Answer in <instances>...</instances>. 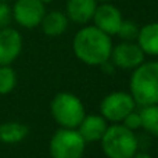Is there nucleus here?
<instances>
[{
	"label": "nucleus",
	"mask_w": 158,
	"mask_h": 158,
	"mask_svg": "<svg viewBox=\"0 0 158 158\" xmlns=\"http://www.w3.org/2000/svg\"><path fill=\"white\" fill-rule=\"evenodd\" d=\"M111 36L94 25L79 29L72 40V50L79 61L90 67H100L110 60L112 50Z\"/></svg>",
	"instance_id": "obj_1"
},
{
	"label": "nucleus",
	"mask_w": 158,
	"mask_h": 158,
	"mask_svg": "<svg viewBox=\"0 0 158 158\" xmlns=\"http://www.w3.org/2000/svg\"><path fill=\"white\" fill-rule=\"evenodd\" d=\"M131 94L136 106L158 104V61L142 63L131 77Z\"/></svg>",
	"instance_id": "obj_2"
},
{
	"label": "nucleus",
	"mask_w": 158,
	"mask_h": 158,
	"mask_svg": "<svg viewBox=\"0 0 158 158\" xmlns=\"http://www.w3.org/2000/svg\"><path fill=\"white\" fill-rule=\"evenodd\" d=\"M100 143L107 158H131L139 147L135 132L118 122L106 129Z\"/></svg>",
	"instance_id": "obj_3"
},
{
	"label": "nucleus",
	"mask_w": 158,
	"mask_h": 158,
	"mask_svg": "<svg viewBox=\"0 0 158 158\" xmlns=\"http://www.w3.org/2000/svg\"><path fill=\"white\" fill-rule=\"evenodd\" d=\"M50 112L56 122L67 129H77L86 115L82 100L69 92L57 93L53 97Z\"/></svg>",
	"instance_id": "obj_4"
},
{
	"label": "nucleus",
	"mask_w": 158,
	"mask_h": 158,
	"mask_svg": "<svg viewBox=\"0 0 158 158\" xmlns=\"http://www.w3.org/2000/svg\"><path fill=\"white\" fill-rule=\"evenodd\" d=\"M85 148L86 142L77 129H58L49 143L52 158H82Z\"/></svg>",
	"instance_id": "obj_5"
},
{
	"label": "nucleus",
	"mask_w": 158,
	"mask_h": 158,
	"mask_svg": "<svg viewBox=\"0 0 158 158\" xmlns=\"http://www.w3.org/2000/svg\"><path fill=\"white\" fill-rule=\"evenodd\" d=\"M136 107L131 93L112 92L103 98L100 104V114L110 122H122L123 118L132 112Z\"/></svg>",
	"instance_id": "obj_6"
},
{
	"label": "nucleus",
	"mask_w": 158,
	"mask_h": 158,
	"mask_svg": "<svg viewBox=\"0 0 158 158\" xmlns=\"http://www.w3.org/2000/svg\"><path fill=\"white\" fill-rule=\"evenodd\" d=\"M13 10V19L22 28L33 29L42 22L46 8L39 0H15Z\"/></svg>",
	"instance_id": "obj_7"
},
{
	"label": "nucleus",
	"mask_w": 158,
	"mask_h": 158,
	"mask_svg": "<svg viewBox=\"0 0 158 158\" xmlns=\"http://www.w3.org/2000/svg\"><path fill=\"white\" fill-rule=\"evenodd\" d=\"M146 54L140 46L133 42L122 40L117 46H112L110 61L114 67L121 69H135L142 63H144Z\"/></svg>",
	"instance_id": "obj_8"
},
{
	"label": "nucleus",
	"mask_w": 158,
	"mask_h": 158,
	"mask_svg": "<svg viewBox=\"0 0 158 158\" xmlns=\"http://www.w3.org/2000/svg\"><path fill=\"white\" fill-rule=\"evenodd\" d=\"M92 19L94 21L96 28L106 32L107 35L112 36L118 33V29H119L123 18L117 6L111 4L108 2H104L101 4H97V8H96Z\"/></svg>",
	"instance_id": "obj_9"
},
{
	"label": "nucleus",
	"mask_w": 158,
	"mask_h": 158,
	"mask_svg": "<svg viewBox=\"0 0 158 158\" xmlns=\"http://www.w3.org/2000/svg\"><path fill=\"white\" fill-rule=\"evenodd\" d=\"M22 52V36L10 27L0 28V65H11Z\"/></svg>",
	"instance_id": "obj_10"
},
{
	"label": "nucleus",
	"mask_w": 158,
	"mask_h": 158,
	"mask_svg": "<svg viewBox=\"0 0 158 158\" xmlns=\"http://www.w3.org/2000/svg\"><path fill=\"white\" fill-rule=\"evenodd\" d=\"M107 128H108V123H107V119L103 115L92 114V115H85V118L79 123L77 131L83 137L85 142L92 143V142H100V139L103 137Z\"/></svg>",
	"instance_id": "obj_11"
},
{
	"label": "nucleus",
	"mask_w": 158,
	"mask_h": 158,
	"mask_svg": "<svg viewBox=\"0 0 158 158\" xmlns=\"http://www.w3.org/2000/svg\"><path fill=\"white\" fill-rule=\"evenodd\" d=\"M97 3V0H67L65 14L69 21L75 24H87L94 15Z\"/></svg>",
	"instance_id": "obj_12"
},
{
	"label": "nucleus",
	"mask_w": 158,
	"mask_h": 158,
	"mask_svg": "<svg viewBox=\"0 0 158 158\" xmlns=\"http://www.w3.org/2000/svg\"><path fill=\"white\" fill-rule=\"evenodd\" d=\"M68 22L69 19L65 13L53 10L50 13H44L40 27L44 35L50 36V38H56V36H60L65 32L68 28Z\"/></svg>",
	"instance_id": "obj_13"
},
{
	"label": "nucleus",
	"mask_w": 158,
	"mask_h": 158,
	"mask_svg": "<svg viewBox=\"0 0 158 158\" xmlns=\"http://www.w3.org/2000/svg\"><path fill=\"white\" fill-rule=\"evenodd\" d=\"M136 39L146 56L158 57V22H150L139 28Z\"/></svg>",
	"instance_id": "obj_14"
},
{
	"label": "nucleus",
	"mask_w": 158,
	"mask_h": 158,
	"mask_svg": "<svg viewBox=\"0 0 158 158\" xmlns=\"http://www.w3.org/2000/svg\"><path fill=\"white\" fill-rule=\"evenodd\" d=\"M29 128L25 123L10 121L0 123V142L4 144H17L27 139Z\"/></svg>",
	"instance_id": "obj_15"
},
{
	"label": "nucleus",
	"mask_w": 158,
	"mask_h": 158,
	"mask_svg": "<svg viewBox=\"0 0 158 158\" xmlns=\"http://www.w3.org/2000/svg\"><path fill=\"white\" fill-rule=\"evenodd\" d=\"M140 118H142V128L150 135L158 137V104L142 107Z\"/></svg>",
	"instance_id": "obj_16"
},
{
	"label": "nucleus",
	"mask_w": 158,
	"mask_h": 158,
	"mask_svg": "<svg viewBox=\"0 0 158 158\" xmlns=\"http://www.w3.org/2000/svg\"><path fill=\"white\" fill-rule=\"evenodd\" d=\"M17 86V74L11 65H0V96L11 93Z\"/></svg>",
	"instance_id": "obj_17"
},
{
	"label": "nucleus",
	"mask_w": 158,
	"mask_h": 158,
	"mask_svg": "<svg viewBox=\"0 0 158 158\" xmlns=\"http://www.w3.org/2000/svg\"><path fill=\"white\" fill-rule=\"evenodd\" d=\"M137 33H139V27H137L136 22L131 21V19H122L117 35L119 36L122 40L133 42L135 39L137 38Z\"/></svg>",
	"instance_id": "obj_18"
},
{
	"label": "nucleus",
	"mask_w": 158,
	"mask_h": 158,
	"mask_svg": "<svg viewBox=\"0 0 158 158\" xmlns=\"http://www.w3.org/2000/svg\"><path fill=\"white\" fill-rule=\"evenodd\" d=\"M13 21V10H11L8 2H2L0 0V28L10 27Z\"/></svg>",
	"instance_id": "obj_19"
},
{
	"label": "nucleus",
	"mask_w": 158,
	"mask_h": 158,
	"mask_svg": "<svg viewBox=\"0 0 158 158\" xmlns=\"http://www.w3.org/2000/svg\"><path fill=\"white\" fill-rule=\"evenodd\" d=\"M122 125H125L131 131H137L142 128V118H140V112H136L133 110L132 112H129L122 121Z\"/></svg>",
	"instance_id": "obj_20"
},
{
	"label": "nucleus",
	"mask_w": 158,
	"mask_h": 158,
	"mask_svg": "<svg viewBox=\"0 0 158 158\" xmlns=\"http://www.w3.org/2000/svg\"><path fill=\"white\" fill-rule=\"evenodd\" d=\"M131 158H153V157H151L150 154H147V153H139V151H136V153H135Z\"/></svg>",
	"instance_id": "obj_21"
},
{
	"label": "nucleus",
	"mask_w": 158,
	"mask_h": 158,
	"mask_svg": "<svg viewBox=\"0 0 158 158\" xmlns=\"http://www.w3.org/2000/svg\"><path fill=\"white\" fill-rule=\"evenodd\" d=\"M39 2H42L43 4H49V3H52L53 0H39Z\"/></svg>",
	"instance_id": "obj_22"
},
{
	"label": "nucleus",
	"mask_w": 158,
	"mask_h": 158,
	"mask_svg": "<svg viewBox=\"0 0 158 158\" xmlns=\"http://www.w3.org/2000/svg\"><path fill=\"white\" fill-rule=\"evenodd\" d=\"M97 2H100V3H104V2H110V0H97Z\"/></svg>",
	"instance_id": "obj_23"
},
{
	"label": "nucleus",
	"mask_w": 158,
	"mask_h": 158,
	"mask_svg": "<svg viewBox=\"0 0 158 158\" xmlns=\"http://www.w3.org/2000/svg\"><path fill=\"white\" fill-rule=\"evenodd\" d=\"M2 2H10V0H2Z\"/></svg>",
	"instance_id": "obj_24"
},
{
	"label": "nucleus",
	"mask_w": 158,
	"mask_h": 158,
	"mask_svg": "<svg viewBox=\"0 0 158 158\" xmlns=\"http://www.w3.org/2000/svg\"><path fill=\"white\" fill-rule=\"evenodd\" d=\"M157 156H158V151H157Z\"/></svg>",
	"instance_id": "obj_25"
}]
</instances>
